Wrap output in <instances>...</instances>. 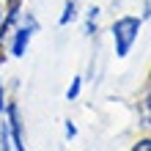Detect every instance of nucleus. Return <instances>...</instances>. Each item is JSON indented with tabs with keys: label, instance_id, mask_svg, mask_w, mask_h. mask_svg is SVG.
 I'll list each match as a JSON object with an SVG mask.
<instances>
[{
	"label": "nucleus",
	"instance_id": "1",
	"mask_svg": "<svg viewBox=\"0 0 151 151\" xmlns=\"http://www.w3.org/2000/svg\"><path fill=\"white\" fill-rule=\"evenodd\" d=\"M140 28H143V19L135 14H124L113 22V47H115V58H127L132 47L137 44V36H140Z\"/></svg>",
	"mask_w": 151,
	"mask_h": 151
},
{
	"label": "nucleus",
	"instance_id": "2",
	"mask_svg": "<svg viewBox=\"0 0 151 151\" xmlns=\"http://www.w3.org/2000/svg\"><path fill=\"white\" fill-rule=\"evenodd\" d=\"M36 30H39L36 17H33V14H22L19 25H17L14 33H11V44H8V52H11L14 58H22L25 52H28L30 39H33V33H36Z\"/></svg>",
	"mask_w": 151,
	"mask_h": 151
},
{
	"label": "nucleus",
	"instance_id": "3",
	"mask_svg": "<svg viewBox=\"0 0 151 151\" xmlns=\"http://www.w3.org/2000/svg\"><path fill=\"white\" fill-rule=\"evenodd\" d=\"M3 113H6L8 129H11V137H14V151H22L25 148V124H22V115H19V104L8 102Z\"/></svg>",
	"mask_w": 151,
	"mask_h": 151
},
{
	"label": "nucleus",
	"instance_id": "4",
	"mask_svg": "<svg viewBox=\"0 0 151 151\" xmlns=\"http://www.w3.org/2000/svg\"><path fill=\"white\" fill-rule=\"evenodd\" d=\"M77 8H80L77 0H66V3H63V11H60V17H58V25H60V28H66V25L77 22V17H80Z\"/></svg>",
	"mask_w": 151,
	"mask_h": 151
},
{
	"label": "nucleus",
	"instance_id": "5",
	"mask_svg": "<svg viewBox=\"0 0 151 151\" xmlns=\"http://www.w3.org/2000/svg\"><path fill=\"white\" fill-rule=\"evenodd\" d=\"M96 19H99V6H91L85 14V28H83L85 36H96Z\"/></svg>",
	"mask_w": 151,
	"mask_h": 151
},
{
	"label": "nucleus",
	"instance_id": "6",
	"mask_svg": "<svg viewBox=\"0 0 151 151\" xmlns=\"http://www.w3.org/2000/svg\"><path fill=\"white\" fill-rule=\"evenodd\" d=\"M80 93H83V74H74L69 88H66V102H77Z\"/></svg>",
	"mask_w": 151,
	"mask_h": 151
},
{
	"label": "nucleus",
	"instance_id": "7",
	"mask_svg": "<svg viewBox=\"0 0 151 151\" xmlns=\"http://www.w3.org/2000/svg\"><path fill=\"white\" fill-rule=\"evenodd\" d=\"M0 148H3V151H11L14 148V137H11V129H8V121L6 118L0 121Z\"/></svg>",
	"mask_w": 151,
	"mask_h": 151
},
{
	"label": "nucleus",
	"instance_id": "8",
	"mask_svg": "<svg viewBox=\"0 0 151 151\" xmlns=\"http://www.w3.org/2000/svg\"><path fill=\"white\" fill-rule=\"evenodd\" d=\"M140 118H143V127L151 129V93H146L140 99Z\"/></svg>",
	"mask_w": 151,
	"mask_h": 151
},
{
	"label": "nucleus",
	"instance_id": "9",
	"mask_svg": "<svg viewBox=\"0 0 151 151\" xmlns=\"http://www.w3.org/2000/svg\"><path fill=\"white\" fill-rule=\"evenodd\" d=\"M63 135H66V140H74V137H77V124L66 121V124H63Z\"/></svg>",
	"mask_w": 151,
	"mask_h": 151
},
{
	"label": "nucleus",
	"instance_id": "10",
	"mask_svg": "<svg viewBox=\"0 0 151 151\" xmlns=\"http://www.w3.org/2000/svg\"><path fill=\"white\" fill-rule=\"evenodd\" d=\"M132 151H151V137H143V140H137V143L132 146Z\"/></svg>",
	"mask_w": 151,
	"mask_h": 151
},
{
	"label": "nucleus",
	"instance_id": "11",
	"mask_svg": "<svg viewBox=\"0 0 151 151\" xmlns=\"http://www.w3.org/2000/svg\"><path fill=\"white\" fill-rule=\"evenodd\" d=\"M148 17H151V3L146 0V6H143V17H140V19H148Z\"/></svg>",
	"mask_w": 151,
	"mask_h": 151
},
{
	"label": "nucleus",
	"instance_id": "12",
	"mask_svg": "<svg viewBox=\"0 0 151 151\" xmlns=\"http://www.w3.org/2000/svg\"><path fill=\"white\" fill-rule=\"evenodd\" d=\"M6 110V93H3V83H0V113Z\"/></svg>",
	"mask_w": 151,
	"mask_h": 151
}]
</instances>
